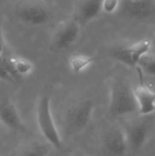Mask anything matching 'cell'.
I'll use <instances>...</instances> for the list:
<instances>
[{"instance_id":"obj_1","label":"cell","mask_w":155,"mask_h":156,"mask_svg":"<svg viewBox=\"0 0 155 156\" xmlns=\"http://www.w3.org/2000/svg\"><path fill=\"white\" fill-rule=\"evenodd\" d=\"M109 113L114 117L138 113L133 88L121 77L113 78L110 84Z\"/></svg>"},{"instance_id":"obj_2","label":"cell","mask_w":155,"mask_h":156,"mask_svg":"<svg viewBox=\"0 0 155 156\" xmlns=\"http://www.w3.org/2000/svg\"><path fill=\"white\" fill-rule=\"evenodd\" d=\"M36 119L39 132L46 142L54 149L61 150L63 147L62 137L52 114L49 94L43 93L39 97L36 108Z\"/></svg>"},{"instance_id":"obj_3","label":"cell","mask_w":155,"mask_h":156,"mask_svg":"<svg viewBox=\"0 0 155 156\" xmlns=\"http://www.w3.org/2000/svg\"><path fill=\"white\" fill-rule=\"evenodd\" d=\"M155 127V113L140 115L131 119L122 127L129 150L138 151L143 148L152 137Z\"/></svg>"},{"instance_id":"obj_4","label":"cell","mask_w":155,"mask_h":156,"mask_svg":"<svg viewBox=\"0 0 155 156\" xmlns=\"http://www.w3.org/2000/svg\"><path fill=\"white\" fill-rule=\"evenodd\" d=\"M95 105L90 100H83L71 105L65 112L63 119L64 132L69 136L82 133L90 124Z\"/></svg>"},{"instance_id":"obj_5","label":"cell","mask_w":155,"mask_h":156,"mask_svg":"<svg viewBox=\"0 0 155 156\" xmlns=\"http://www.w3.org/2000/svg\"><path fill=\"white\" fill-rule=\"evenodd\" d=\"M15 16L30 26H42L51 19L50 7L44 0H19L15 5Z\"/></svg>"},{"instance_id":"obj_6","label":"cell","mask_w":155,"mask_h":156,"mask_svg":"<svg viewBox=\"0 0 155 156\" xmlns=\"http://www.w3.org/2000/svg\"><path fill=\"white\" fill-rule=\"evenodd\" d=\"M80 24L73 16L61 21L51 37V47L56 50H63L72 46L80 34Z\"/></svg>"},{"instance_id":"obj_7","label":"cell","mask_w":155,"mask_h":156,"mask_svg":"<svg viewBox=\"0 0 155 156\" xmlns=\"http://www.w3.org/2000/svg\"><path fill=\"white\" fill-rule=\"evenodd\" d=\"M151 40L148 38L139 40L129 46L120 47L112 50L111 56L121 63L132 67L137 68L141 59L150 53Z\"/></svg>"},{"instance_id":"obj_8","label":"cell","mask_w":155,"mask_h":156,"mask_svg":"<svg viewBox=\"0 0 155 156\" xmlns=\"http://www.w3.org/2000/svg\"><path fill=\"white\" fill-rule=\"evenodd\" d=\"M129 151L122 127L111 126L103 134L101 152L103 156H125Z\"/></svg>"},{"instance_id":"obj_9","label":"cell","mask_w":155,"mask_h":156,"mask_svg":"<svg viewBox=\"0 0 155 156\" xmlns=\"http://www.w3.org/2000/svg\"><path fill=\"white\" fill-rule=\"evenodd\" d=\"M0 123L15 132L26 130L16 106L7 98H0Z\"/></svg>"},{"instance_id":"obj_10","label":"cell","mask_w":155,"mask_h":156,"mask_svg":"<svg viewBox=\"0 0 155 156\" xmlns=\"http://www.w3.org/2000/svg\"><path fill=\"white\" fill-rule=\"evenodd\" d=\"M141 80L142 81L138 84V86L133 88L138 114L150 115L155 113V90L146 85L143 81L142 78Z\"/></svg>"},{"instance_id":"obj_11","label":"cell","mask_w":155,"mask_h":156,"mask_svg":"<svg viewBox=\"0 0 155 156\" xmlns=\"http://www.w3.org/2000/svg\"><path fill=\"white\" fill-rule=\"evenodd\" d=\"M122 7L127 16L145 19L155 14V0H125Z\"/></svg>"},{"instance_id":"obj_12","label":"cell","mask_w":155,"mask_h":156,"mask_svg":"<svg viewBox=\"0 0 155 156\" xmlns=\"http://www.w3.org/2000/svg\"><path fill=\"white\" fill-rule=\"evenodd\" d=\"M102 0H78L75 7L74 17L80 25L87 24L100 16Z\"/></svg>"},{"instance_id":"obj_13","label":"cell","mask_w":155,"mask_h":156,"mask_svg":"<svg viewBox=\"0 0 155 156\" xmlns=\"http://www.w3.org/2000/svg\"><path fill=\"white\" fill-rule=\"evenodd\" d=\"M8 62L13 73L16 78L28 76L34 70V64L29 59L23 57L13 56L9 54Z\"/></svg>"},{"instance_id":"obj_14","label":"cell","mask_w":155,"mask_h":156,"mask_svg":"<svg viewBox=\"0 0 155 156\" xmlns=\"http://www.w3.org/2000/svg\"><path fill=\"white\" fill-rule=\"evenodd\" d=\"M95 59L96 58L94 57L86 54H72L69 58V67L73 73L79 74L88 69L95 61Z\"/></svg>"},{"instance_id":"obj_15","label":"cell","mask_w":155,"mask_h":156,"mask_svg":"<svg viewBox=\"0 0 155 156\" xmlns=\"http://www.w3.org/2000/svg\"><path fill=\"white\" fill-rule=\"evenodd\" d=\"M51 146L46 143L32 142L26 145L19 156H48Z\"/></svg>"},{"instance_id":"obj_16","label":"cell","mask_w":155,"mask_h":156,"mask_svg":"<svg viewBox=\"0 0 155 156\" xmlns=\"http://www.w3.org/2000/svg\"><path fill=\"white\" fill-rule=\"evenodd\" d=\"M9 53L6 49L5 54L0 58V80L7 82H14L17 78L13 73L9 62H8Z\"/></svg>"},{"instance_id":"obj_17","label":"cell","mask_w":155,"mask_h":156,"mask_svg":"<svg viewBox=\"0 0 155 156\" xmlns=\"http://www.w3.org/2000/svg\"><path fill=\"white\" fill-rule=\"evenodd\" d=\"M137 69L143 73L150 76H155V54L149 53L144 56L141 59Z\"/></svg>"},{"instance_id":"obj_18","label":"cell","mask_w":155,"mask_h":156,"mask_svg":"<svg viewBox=\"0 0 155 156\" xmlns=\"http://www.w3.org/2000/svg\"><path fill=\"white\" fill-rule=\"evenodd\" d=\"M121 0H102L101 1V11L105 14L111 15L116 13L121 7Z\"/></svg>"},{"instance_id":"obj_19","label":"cell","mask_w":155,"mask_h":156,"mask_svg":"<svg viewBox=\"0 0 155 156\" xmlns=\"http://www.w3.org/2000/svg\"><path fill=\"white\" fill-rule=\"evenodd\" d=\"M6 46H5V41L3 34V28H2V22L0 20V58L5 54L6 51Z\"/></svg>"},{"instance_id":"obj_20","label":"cell","mask_w":155,"mask_h":156,"mask_svg":"<svg viewBox=\"0 0 155 156\" xmlns=\"http://www.w3.org/2000/svg\"><path fill=\"white\" fill-rule=\"evenodd\" d=\"M151 40V49H150V53L152 54H155V34L153 35V37H152Z\"/></svg>"},{"instance_id":"obj_21","label":"cell","mask_w":155,"mask_h":156,"mask_svg":"<svg viewBox=\"0 0 155 156\" xmlns=\"http://www.w3.org/2000/svg\"><path fill=\"white\" fill-rule=\"evenodd\" d=\"M71 156H87L84 153L79 151V150H76V151H73L72 154H71Z\"/></svg>"}]
</instances>
